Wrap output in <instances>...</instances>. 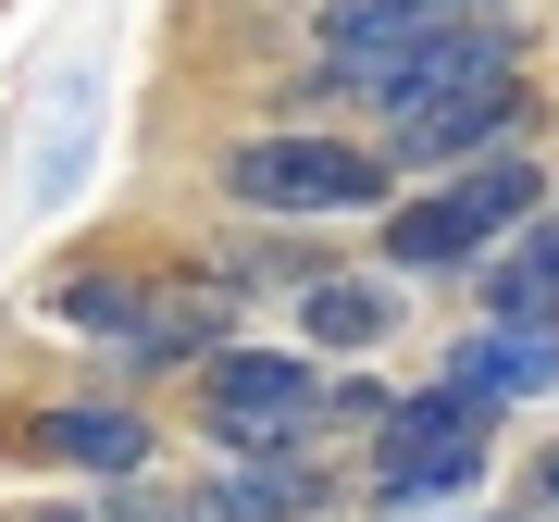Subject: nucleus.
<instances>
[{
	"instance_id": "f257e3e1",
	"label": "nucleus",
	"mask_w": 559,
	"mask_h": 522,
	"mask_svg": "<svg viewBox=\"0 0 559 522\" xmlns=\"http://www.w3.org/2000/svg\"><path fill=\"white\" fill-rule=\"evenodd\" d=\"M485 436H498V399H473V385H423V399H385V448H373V498H460V485H485Z\"/></svg>"
},
{
	"instance_id": "f03ea898",
	"label": "nucleus",
	"mask_w": 559,
	"mask_h": 522,
	"mask_svg": "<svg viewBox=\"0 0 559 522\" xmlns=\"http://www.w3.org/2000/svg\"><path fill=\"white\" fill-rule=\"evenodd\" d=\"M535 212V162L485 150L473 175H448L436 200L385 212V261H411V274H436V261H485V237H510V224Z\"/></svg>"
},
{
	"instance_id": "7ed1b4c3",
	"label": "nucleus",
	"mask_w": 559,
	"mask_h": 522,
	"mask_svg": "<svg viewBox=\"0 0 559 522\" xmlns=\"http://www.w3.org/2000/svg\"><path fill=\"white\" fill-rule=\"evenodd\" d=\"M224 200L237 212H373L385 162L348 138H249V150H224Z\"/></svg>"
},
{
	"instance_id": "20e7f679",
	"label": "nucleus",
	"mask_w": 559,
	"mask_h": 522,
	"mask_svg": "<svg viewBox=\"0 0 559 522\" xmlns=\"http://www.w3.org/2000/svg\"><path fill=\"white\" fill-rule=\"evenodd\" d=\"M311 411H323V373L299 348H212V373H200V423L224 448H286V436H311Z\"/></svg>"
},
{
	"instance_id": "39448f33",
	"label": "nucleus",
	"mask_w": 559,
	"mask_h": 522,
	"mask_svg": "<svg viewBox=\"0 0 559 522\" xmlns=\"http://www.w3.org/2000/svg\"><path fill=\"white\" fill-rule=\"evenodd\" d=\"M510 112H522V75L485 62V75H448V87H423V100H399L385 112V150L399 162H460V150H498Z\"/></svg>"
},
{
	"instance_id": "423d86ee",
	"label": "nucleus",
	"mask_w": 559,
	"mask_h": 522,
	"mask_svg": "<svg viewBox=\"0 0 559 522\" xmlns=\"http://www.w3.org/2000/svg\"><path fill=\"white\" fill-rule=\"evenodd\" d=\"M436 25H448V0H336V13H323V75H336L348 100H385Z\"/></svg>"
},
{
	"instance_id": "0eeeda50",
	"label": "nucleus",
	"mask_w": 559,
	"mask_h": 522,
	"mask_svg": "<svg viewBox=\"0 0 559 522\" xmlns=\"http://www.w3.org/2000/svg\"><path fill=\"white\" fill-rule=\"evenodd\" d=\"M485 323L559 336V224H510V249L485 261Z\"/></svg>"
},
{
	"instance_id": "6e6552de",
	"label": "nucleus",
	"mask_w": 559,
	"mask_h": 522,
	"mask_svg": "<svg viewBox=\"0 0 559 522\" xmlns=\"http://www.w3.org/2000/svg\"><path fill=\"white\" fill-rule=\"evenodd\" d=\"M473 399H535V385H559V336H522V323H485L473 348L448 361Z\"/></svg>"
},
{
	"instance_id": "1a4fd4ad",
	"label": "nucleus",
	"mask_w": 559,
	"mask_h": 522,
	"mask_svg": "<svg viewBox=\"0 0 559 522\" xmlns=\"http://www.w3.org/2000/svg\"><path fill=\"white\" fill-rule=\"evenodd\" d=\"M38 436H50V461H87V473H138V461H150V423H138V411H112V399L50 411Z\"/></svg>"
},
{
	"instance_id": "9d476101",
	"label": "nucleus",
	"mask_w": 559,
	"mask_h": 522,
	"mask_svg": "<svg viewBox=\"0 0 559 522\" xmlns=\"http://www.w3.org/2000/svg\"><path fill=\"white\" fill-rule=\"evenodd\" d=\"M299 323H311V348H373L385 323H399V299H385L373 274H311L299 286Z\"/></svg>"
},
{
	"instance_id": "9b49d317",
	"label": "nucleus",
	"mask_w": 559,
	"mask_h": 522,
	"mask_svg": "<svg viewBox=\"0 0 559 522\" xmlns=\"http://www.w3.org/2000/svg\"><path fill=\"white\" fill-rule=\"evenodd\" d=\"M311 498H323V485H311L299 461H249V473H224L200 510H212V522H299Z\"/></svg>"
},
{
	"instance_id": "f8f14e48",
	"label": "nucleus",
	"mask_w": 559,
	"mask_h": 522,
	"mask_svg": "<svg viewBox=\"0 0 559 522\" xmlns=\"http://www.w3.org/2000/svg\"><path fill=\"white\" fill-rule=\"evenodd\" d=\"M62 323H75V336H124V323H138V299H124V286L112 274H75V286H62V299H50Z\"/></svg>"
},
{
	"instance_id": "ddd939ff",
	"label": "nucleus",
	"mask_w": 559,
	"mask_h": 522,
	"mask_svg": "<svg viewBox=\"0 0 559 522\" xmlns=\"http://www.w3.org/2000/svg\"><path fill=\"white\" fill-rule=\"evenodd\" d=\"M535 498H547V510H559V448H547V461H535Z\"/></svg>"
},
{
	"instance_id": "4468645a",
	"label": "nucleus",
	"mask_w": 559,
	"mask_h": 522,
	"mask_svg": "<svg viewBox=\"0 0 559 522\" xmlns=\"http://www.w3.org/2000/svg\"><path fill=\"white\" fill-rule=\"evenodd\" d=\"M38 522H75V510H38Z\"/></svg>"
}]
</instances>
